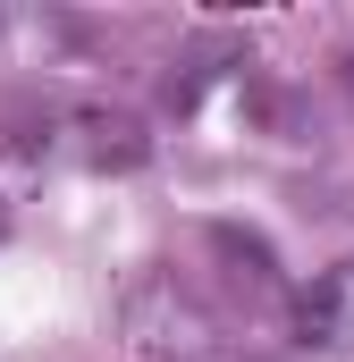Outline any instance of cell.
Returning <instances> with one entry per match:
<instances>
[{"mask_svg": "<svg viewBox=\"0 0 354 362\" xmlns=\"http://www.w3.org/2000/svg\"><path fill=\"white\" fill-rule=\"evenodd\" d=\"M118 329H127V346L144 362H219V346H228L219 312H211L177 270H144L135 278L127 303H118Z\"/></svg>", "mask_w": 354, "mask_h": 362, "instance_id": "cell-1", "label": "cell"}, {"mask_svg": "<svg viewBox=\"0 0 354 362\" xmlns=\"http://www.w3.org/2000/svg\"><path fill=\"white\" fill-rule=\"evenodd\" d=\"M68 127L85 135V160H110V169H135V160H144V127L118 118V110H76Z\"/></svg>", "mask_w": 354, "mask_h": 362, "instance_id": "cell-3", "label": "cell"}, {"mask_svg": "<svg viewBox=\"0 0 354 362\" xmlns=\"http://www.w3.org/2000/svg\"><path fill=\"white\" fill-rule=\"evenodd\" d=\"M295 337L321 354H354V262H329L295 295Z\"/></svg>", "mask_w": 354, "mask_h": 362, "instance_id": "cell-2", "label": "cell"}]
</instances>
